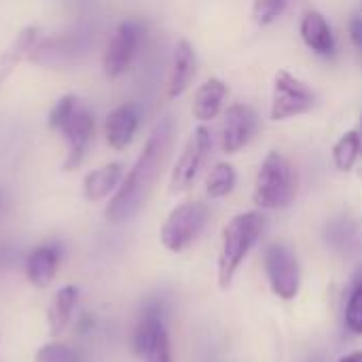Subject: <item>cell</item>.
Returning <instances> with one entry per match:
<instances>
[{
    "label": "cell",
    "instance_id": "obj_15",
    "mask_svg": "<svg viewBox=\"0 0 362 362\" xmlns=\"http://www.w3.org/2000/svg\"><path fill=\"white\" fill-rule=\"evenodd\" d=\"M195 76V51L189 40H178L174 47V57H172V70L168 78V95L178 98L185 93V89L191 85Z\"/></svg>",
    "mask_w": 362,
    "mask_h": 362
},
{
    "label": "cell",
    "instance_id": "obj_7",
    "mask_svg": "<svg viewBox=\"0 0 362 362\" xmlns=\"http://www.w3.org/2000/svg\"><path fill=\"white\" fill-rule=\"evenodd\" d=\"M263 261L272 291L284 301L295 299L301 286V272L295 252L284 244H269L265 248Z\"/></svg>",
    "mask_w": 362,
    "mask_h": 362
},
{
    "label": "cell",
    "instance_id": "obj_20",
    "mask_svg": "<svg viewBox=\"0 0 362 362\" xmlns=\"http://www.w3.org/2000/svg\"><path fill=\"white\" fill-rule=\"evenodd\" d=\"M163 333H165V325L161 320V314L155 308L144 310L138 325L134 327V333H132V350H134V354L144 358Z\"/></svg>",
    "mask_w": 362,
    "mask_h": 362
},
{
    "label": "cell",
    "instance_id": "obj_10",
    "mask_svg": "<svg viewBox=\"0 0 362 362\" xmlns=\"http://www.w3.org/2000/svg\"><path fill=\"white\" fill-rule=\"evenodd\" d=\"M140 38H142L140 21H123L115 30V34L106 47V55H104V72L108 78H117L129 68V64L138 51Z\"/></svg>",
    "mask_w": 362,
    "mask_h": 362
},
{
    "label": "cell",
    "instance_id": "obj_31",
    "mask_svg": "<svg viewBox=\"0 0 362 362\" xmlns=\"http://www.w3.org/2000/svg\"><path fill=\"white\" fill-rule=\"evenodd\" d=\"M361 11H362V0H361Z\"/></svg>",
    "mask_w": 362,
    "mask_h": 362
},
{
    "label": "cell",
    "instance_id": "obj_11",
    "mask_svg": "<svg viewBox=\"0 0 362 362\" xmlns=\"http://www.w3.org/2000/svg\"><path fill=\"white\" fill-rule=\"evenodd\" d=\"M259 119L248 104H231L221 125V148L227 155L242 151L257 134Z\"/></svg>",
    "mask_w": 362,
    "mask_h": 362
},
{
    "label": "cell",
    "instance_id": "obj_26",
    "mask_svg": "<svg viewBox=\"0 0 362 362\" xmlns=\"http://www.w3.org/2000/svg\"><path fill=\"white\" fill-rule=\"evenodd\" d=\"M144 362H172V352H170V337L168 331L157 339V344L151 348V352L144 356Z\"/></svg>",
    "mask_w": 362,
    "mask_h": 362
},
{
    "label": "cell",
    "instance_id": "obj_8",
    "mask_svg": "<svg viewBox=\"0 0 362 362\" xmlns=\"http://www.w3.org/2000/svg\"><path fill=\"white\" fill-rule=\"evenodd\" d=\"M89 49V36L85 32L55 34L49 38H38L30 51V62L49 68H62L78 62Z\"/></svg>",
    "mask_w": 362,
    "mask_h": 362
},
{
    "label": "cell",
    "instance_id": "obj_9",
    "mask_svg": "<svg viewBox=\"0 0 362 362\" xmlns=\"http://www.w3.org/2000/svg\"><path fill=\"white\" fill-rule=\"evenodd\" d=\"M212 148V134L206 125L195 127L193 136L189 138L187 146L182 148L174 170H172V178H170V191L172 193H180L187 191L195 178L199 176L208 155Z\"/></svg>",
    "mask_w": 362,
    "mask_h": 362
},
{
    "label": "cell",
    "instance_id": "obj_4",
    "mask_svg": "<svg viewBox=\"0 0 362 362\" xmlns=\"http://www.w3.org/2000/svg\"><path fill=\"white\" fill-rule=\"evenodd\" d=\"M297 193V178L291 161L278 153L269 151L259 168L252 202L261 210H282L286 208Z\"/></svg>",
    "mask_w": 362,
    "mask_h": 362
},
{
    "label": "cell",
    "instance_id": "obj_5",
    "mask_svg": "<svg viewBox=\"0 0 362 362\" xmlns=\"http://www.w3.org/2000/svg\"><path fill=\"white\" fill-rule=\"evenodd\" d=\"M208 206L202 202H187L176 206L161 225V244L170 252L187 250L206 229L208 223Z\"/></svg>",
    "mask_w": 362,
    "mask_h": 362
},
{
    "label": "cell",
    "instance_id": "obj_3",
    "mask_svg": "<svg viewBox=\"0 0 362 362\" xmlns=\"http://www.w3.org/2000/svg\"><path fill=\"white\" fill-rule=\"evenodd\" d=\"M265 227V218L259 212H244L233 216L221 238V252H218V284L221 288H229L240 265L261 238Z\"/></svg>",
    "mask_w": 362,
    "mask_h": 362
},
{
    "label": "cell",
    "instance_id": "obj_28",
    "mask_svg": "<svg viewBox=\"0 0 362 362\" xmlns=\"http://www.w3.org/2000/svg\"><path fill=\"white\" fill-rule=\"evenodd\" d=\"M93 325H95L93 316H91V314H83V316L78 318V322H76V331H78V333H89V331L93 329Z\"/></svg>",
    "mask_w": 362,
    "mask_h": 362
},
{
    "label": "cell",
    "instance_id": "obj_19",
    "mask_svg": "<svg viewBox=\"0 0 362 362\" xmlns=\"http://www.w3.org/2000/svg\"><path fill=\"white\" fill-rule=\"evenodd\" d=\"M38 40V28L36 25H25L23 30H19V34L11 40V45L0 53V87L2 83L13 74V70L25 59L30 57V51L34 49Z\"/></svg>",
    "mask_w": 362,
    "mask_h": 362
},
{
    "label": "cell",
    "instance_id": "obj_25",
    "mask_svg": "<svg viewBox=\"0 0 362 362\" xmlns=\"http://www.w3.org/2000/svg\"><path fill=\"white\" fill-rule=\"evenodd\" d=\"M346 327L354 335H362V282H358L354 286V291L348 297V305H346Z\"/></svg>",
    "mask_w": 362,
    "mask_h": 362
},
{
    "label": "cell",
    "instance_id": "obj_21",
    "mask_svg": "<svg viewBox=\"0 0 362 362\" xmlns=\"http://www.w3.org/2000/svg\"><path fill=\"white\" fill-rule=\"evenodd\" d=\"M362 153V140L358 129L346 132L333 146V163L339 172H350Z\"/></svg>",
    "mask_w": 362,
    "mask_h": 362
},
{
    "label": "cell",
    "instance_id": "obj_2",
    "mask_svg": "<svg viewBox=\"0 0 362 362\" xmlns=\"http://www.w3.org/2000/svg\"><path fill=\"white\" fill-rule=\"evenodd\" d=\"M49 127L68 142V157L64 161V170H76L83 163L87 146L95 132L93 112L74 93H66L51 108Z\"/></svg>",
    "mask_w": 362,
    "mask_h": 362
},
{
    "label": "cell",
    "instance_id": "obj_27",
    "mask_svg": "<svg viewBox=\"0 0 362 362\" xmlns=\"http://www.w3.org/2000/svg\"><path fill=\"white\" fill-rule=\"evenodd\" d=\"M350 38L354 42V47L362 51V17L361 15H354L350 19Z\"/></svg>",
    "mask_w": 362,
    "mask_h": 362
},
{
    "label": "cell",
    "instance_id": "obj_13",
    "mask_svg": "<svg viewBox=\"0 0 362 362\" xmlns=\"http://www.w3.org/2000/svg\"><path fill=\"white\" fill-rule=\"evenodd\" d=\"M140 125V112L134 104H123L115 108L104 123V134L115 151H123L132 144Z\"/></svg>",
    "mask_w": 362,
    "mask_h": 362
},
{
    "label": "cell",
    "instance_id": "obj_30",
    "mask_svg": "<svg viewBox=\"0 0 362 362\" xmlns=\"http://www.w3.org/2000/svg\"><path fill=\"white\" fill-rule=\"evenodd\" d=\"M358 134H361V140H362V115H361V127H358Z\"/></svg>",
    "mask_w": 362,
    "mask_h": 362
},
{
    "label": "cell",
    "instance_id": "obj_17",
    "mask_svg": "<svg viewBox=\"0 0 362 362\" xmlns=\"http://www.w3.org/2000/svg\"><path fill=\"white\" fill-rule=\"evenodd\" d=\"M123 180V163L112 161L104 168H98L89 172L83 180V195L87 202H100L108 195H112Z\"/></svg>",
    "mask_w": 362,
    "mask_h": 362
},
{
    "label": "cell",
    "instance_id": "obj_14",
    "mask_svg": "<svg viewBox=\"0 0 362 362\" xmlns=\"http://www.w3.org/2000/svg\"><path fill=\"white\" fill-rule=\"evenodd\" d=\"M301 38L303 42L316 53V55H333L335 53V38L331 32V25L327 21V17L318 11H308L301 17Z\"/></svg>",
    "mask_w": 362,
    "mask_h": 362
},
{
    "label": "cell",
    "instance_id": "obj_16",
    "mask_svg": "<svg viewBox=\"0 0 362 362\" xmlns=\"http://www.w3.org/2000/svg\"><path fill=\"white\" fill-rule=\"evenodd\" d=\"M225 98H227V85L221 78L210 76L195 91L193 108H191L193 110V117L199 123H208V121L216 119L218 112H221V108H223Z\"/></svg>",
    "mask_w": 362,
    "mask_h": 362
},
{
    "label": "cell",
    "instance_id": "obj_24",
    "mask_svg": "<svg viewBox=\"0 0 362 362\" xmlns=\"http://www.w3.org/2000/svg\"><path fill=\"white\" fill-rule=\"evenodd\" d=\"M288 0H252V19L257 25H272L286 8Z\"/></svg>",
    "mask_w": 362,
    "mask_h": 362
},
{
    "label": "cell",
    "instance_id": "obj_1",
    "mask_svg": "<svg viewBox=\"0 0 362 362\" xmlns=\"http://www.w3.org/2000/svg\"><path fill=\"white\" fill-rule=\"evenodd\" d=\"M172 134H174V123L170 117H163L153 127L140 157L136 159L127 176H123L119 189L115 191V195L106 206V218L110 223H123L132 218L146 204L161 176V168L165 163L172 144Z\"/></svg>",
    "mask_w": 362,
    "mask_h": 362
},
{
    "label": "cell",
    "instance_id": "obj_6",
    "mask_svg": "<svg viewBox=\"0 0 362 362\" xmlns=\"http://www.w3.org/2000/svg\"><path fill=\"white\" fill-rule=\"evenodd\" d=\"M314 91L293 72L280 70L274 78V93H272V119L286 121L299 115H305L314 108Z\"/></svg>",
    "mask_w": 362,
    "mask_h": 362
},
{
    "label": "cell",
    "instance_id": "obj_12",
    "mask_svg": "<svg viewBox=\"0 0 362 362\" xmlns=\"http://www.w3.org/2000/svg\"><path fill=\"white\" fill-rule=\"evenodd\" d=\"M62 261L59 244H40L25 257V278L34 288H49Z\"/></svg>",
    "mask_w": 362,
    "mask_h": 362
},
{
    "label": "cell",
    "instance_id": "obj_22",
    "mask_svg": "<svg viewBox=\"0 0 362 362\" xmlns=\"http://www.w3.org/2000/svg\"><path fill=\"white\" fill-rule=\"evenodd\" d=\"M235 182H238V174H235L233 165L231 163H216L206 178V193L212 199L227 197L235 189Z\"/></svg>",
    "mask_w": 362,
    "mask_h": 362
},
{
    "label": "cell",
    "instance_id": "obj_23",
    "mask_svg": "<svg viewBox=\"0 0 362 362\" xmlns=\"http://www.w3.org/2000/svg\"><path fill=\"white\" fill-rule=\"evenodd\" d=\"M34 362H83L78 350H74L72 346L66 344H42L36 354H34Z\"/></svg>",
    "mask_w": 362,
    "mask_h": 362
},
{
    "label": "cell",
    "instance_id": "obj_29",
    "mask_svg": "<svg viewBox=\"0 0 362 362\" xmlns=\"http://www.w3.org/2000/svg\"><path fill=\"white\" fill-rule=\"evenodd\" d=\"M339 362H362V352H352V354L344 356Z\"/></svg>",
    "mask_w": 362,
    "mask_h": 362
},
{
    "label": "cell",
    "instance_id": "obj_18",
    "mask_svg": "<svg viewBox=\"0 0 362 362\" xmlns=\"http://www.w3.org/2000/svg\"><path fill=\"white\" fill-rule=\"evenodd\" d=\"M78 297L81 295L74 284H66L55 293L51 305L47 308V327L51 335H59L68 329V325L72 322L74 310L78 305Z\"/></svg>",
    "mask_w": 362,
    "mask_h": 362
}]
</instances>
